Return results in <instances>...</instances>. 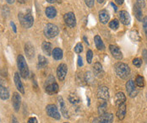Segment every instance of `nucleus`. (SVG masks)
<instances>
[{
  "mask_svg": "<svg viewBox=\"0 0 147 123\" xmlns=\"http://www.w3.org/2000/svg\"><path fill=\"white\" fill-rule=\"evenodd\" d=\"M18 18H19V20H20L21 25L24 28L29 29V28H30L33 25L34 18H33L32 14H31V11L30 9H26L25 11L20 12L19 15H18Z\"/></svg>",
  "mask_w": 147,
  "mask_h": 123,
  "instance_id": "f257e3e1",
  "label": "nucleus"
},
{
  "mask_svg": "<svg viewBox=\"0 0 147 123\" xmlns=\"http://www.w3.org/2000/svg\"><path fill=\"white\" fill-rule=\"evenodd\" d=\"M115 72L118 77L122 79H127L131 74V70L129 65L123 62H118L115 65Z\"/></svg>",
  "mask_w": 147,
  "mask_h": 123,
  "instance_id": "f03ea898",
  "label": "nucleus"
},
{
  "mask_svg": "<svg viewBox=\"0 0 147 123\" xmlns=\"http://www.w3.org/2000/svg\"><path fill=\"white\" fill-rule=\"evenodd\" d=\"M17 66L20 71V74L23 78H27L29 76V68L26 61L23 55H19L17 57Z\"/></svg>",
  "mask_w": 147,
  "mask_h": 123,
  "instance_id": "7ed1b4c3",
  "label": "nucleus"
},
{
  "mask_svg": "<svg viewBox=\"0 0 147 123\" xmlns=\"http://www.w3.org/2000/svg\"><path fill=\"white\" fill-rule=\"evenodd\" d=\"M59 84L55 83V78L52 75H50L46 81V86H45L46 93L48 94L49 95H52L57 94L59 92Z\"/></svg>",
  "mask_w": 147,
  "mask_h": 123,
  "instance_id": "20e7f679",
  "label": "nucleus"
},
{
  "mask_svg": "<svg viewBox=\"0 0 147 123\" xmlns=\"http://www.w3.org/2000/svg\"><path fill=\"white\" fill-rule=\"evenodd\" d=\"M59 27L56 25L53 24H47L44 28V35L48 39H53L59 35Z\"/></svg>",
  "mask_w": 147,
  "mask_h": 123,
  "instance_id": "39448f33",
  "label": "nucleus"
},
{
  "mask_svg": "<svg viewBox=\"0 0 147 123\" xmlns=\"http://www.w3.org/2000/svg\"><path fill=\"white\" fill-rule=\"evenodd\" d=\"M46 112L48 116H50L51 118L56 119V120H60V113L59 111V109L57 108V106L55 105H47L46 107Z\"/></svg>",
  "mask_w": 147,
  "mask_h": 123,
  "instance_id": "423d86ee",
  "label": "nucleus"
},
{
  "mask_svg": "<svg viewBox=\"0 0 147 123\" xmlns=\"http://www.w3.org/2000/svg\"><path fill=\"white\" fill-rule=\"evenodd\" d=\"M113 115L111 113H104L100 115L98 117L95 118L92 123H113Z\"/></svg>",
  "mask_w": 147,
  "mask_h": 123,
  "instance_id": "0eeeda50",
  "label": "nucleus"
},
{
  "mask_svg": "<svg viewBox=\"0 0 147 123\" xmlns=\"http://www.w3.org/2000/svg\"><path fill=\"white\" fill-rule=\"evenodd\" d=\"M125 87H126V91H127L129 97L134 98L138 94V90L136 89L135 84H134V82L133 80H129L126 83Z\"/></svg>",
  "mask_w": 147,
  "mask_h": 123,
  "instance_id": "6e6552de",
  "label": "nucleus"
},
{
  "mask_svg": "<svg viewBox=\"0 0 147 123\" xmlns=\"http://www.w3.org/2000/svg\"><path fill=\"white\" fill-rule=\"evenodd\" d=\"M63 19H64L65 24L69 27H70V28L75 27V25H76V18H75V15H74L73 12L66 13L63 15Z\"/></svg>",
  "mask_w": 147,
  "mask_h": 123,
  "instance_id": "1a4fd4ad",
  "label": "nucleus"
},
{
  "mask_svg": "<svg viewBox=\"0 0 147 123\" xmlns=\"http://www.w3.org/2000/svg\"><path fill=\"white\" fill-rule=\"evenodd\" d=\"M97 98L99 100H102L103 101H107L109 99V90L106 86L99 87L96 92Z\"/></svg>",
  "mask_w": 147,
  "mask_h": 123,
  "instance_id": "9d476101",
  "label": "nucleus"
},
{
  "mask_svg": "<svg viewBox=\"0 0 147 123\" xmlns=\"http://www.w3.org/2000/svg\"><path fill=\"white\" fill-rule=\"evenodd\" d=\"M68 73V67L64 63L59 64L57 68V77L60 81H63L65 79V77Z\"/></svg>",
  "mask_w": 147,
  "mask_h": 123,
  "instance_id": "9b49d317",
  "label": "nucleus"
},
{
  "mask_svg": "<svg viewBox=\"0 0 147 123\" xmlns=\"http://www.w3.org/2000/svg\"><path fill=\"white\" fill-rule=\"evenodd\" d=\"M12 106L15 109L16 112H18L20 109L21 106V96L20 95V94L17 92H15L13 94L12 96Z\"/></svg>",
  "mask_w": 147,
  "mask_h": 123,
  "instance_id": "f8f14e48",
  "label": "nucleus"
},
{
  "mask_svg": "<svg viewBox=\"0 0 147 123\" xmlns=\"http://www.w3.org/2000/svg\"><path fill=\"white\" fill-rule=\"evenodd\" d=\"M109 50H110V52L114 58H116L117 60H122L123 59V53H122V51L118 46H114V45H110Z\"/></svg>",
  "mask_w": 147,
  "mask_h": 123,
  "instance_id": "ddd939ff",
  "label": "nucleus"
},
{
  "mask_svg": "<svg viewBox=\"0 0 147 123\" xmlns=\"http://www.w3.org/2000/svg\"><path fill=\"white\" fill-rule=\"evenodd\" d=\"M25 53L26 55V57L29 60H31V59L34 58V57H35V47L30 42L26 43V45H25Z\"/></svg>",
  "mask_w": 147,
  "mask_h": 123,
  "instance_id": "4468645a",
  "label": "nucleus"
},
{
  "mask_svg": "<svg viewBox=\"0 0 147 123\" xmlns=\"http://www.w3.org/2000/svg\"><path fill=\"white\" fill-rule=\"evenodd\" d=\"M93 73H94V75L98 78H101L104 76V70H103L102 65L99 61L95 62V64L93 66Z\"/></svg>",
  "mask_w": 147,
  "mask_h": 123,
  "instance_id": "2eb2a0df",
  "label": "nucleus"
},
{
  "mask_svg": "<svg viewBox=\"0 0 147 123\" xmlns=\"http://www.w3.org/2000/svg\"><path fill=\"white\" fill-rule=\"evenodd\" d=\"M119 19L121 21V23L124 25H129L130 24V21H131V18L129 14L125 11V10H122L119 12Z\"/></svg>",
  "mask_w": 147,
  "mask_h": 123,
  "instance_id": "dca6fc26",
  "label": "nucleus"
},
{
  "mask_svg": "<svg viewBox=\"0 0 147 123\" xmlns=\"http://www.w3.org/2000/svg\"><path fill=\"white\" fill-rule=\"evenodd\" d=\"M126 101V96L123 92H118L114 96V103L117 106H120L123 104H125Z\"/></svg>",
  "mask_w": 147,
  "mask_h": 123,
  "instance_id": "f3484780",
  "label": "nucleus"
},
{
  "mask_svg": "<svg viewBox=\"0 0 147 123\" xmlns=\"http://www.w3.org/2000/svg\"><path fill=\"white\" fill-rule=\"evenodd\" d=\"M14 81H15V84L17 88V90L20 91V93L21 94H25V89H24V85L21 82V79H20V76L18 73H15V77H14Z\"/></svg>",
  "mask_w": 147,
  "mask_h": 123,
  "instance_id": "a211bd4d",
  "label": "nucleus"
},
{
  "mask_svg": "<svg viewBox=\"0 0 147 123\" xmlns=\"http://www.w3.org/2000/svg\"><path fill=\"white\" fill-rule=\"evenodd\" d=\"M109 19H110V15H109L108 11L106 10V9H102L99 12V20H100V22L103 25H106V24H107Z\"/></svg>",
  "mask_w": 147,
  "mask_h": 123,
  "instance_id": "6ab92c4d",
  "label": "nucleus"
},
{
  "mask_svg": "<svg viewBox=\"0 0 147 123\" xmlns=\"http://www.w3.org/2000/svg\"><path fill=\"white\" fill-rule=\"evenodd\" d=\"M59 106H60V110L62 112V115L65 117V118H69V112H68V110H67V106L65 105V102L63 101V98L60 96L59 97Z\"/></svg>",
  "mask_w": 147,
  "mask_h": 123,
  "instance_id": "aec40b11",
  "label": "nucleus"
},
{
  "mask_svg": "<svg viewBox=\"0 0 147 123\" xmlns=\"http://www.w3.org/2000/svg\"><path fill=\"white\" fill-rule=\"evenodd\" d=\"M45 14H46V16L47 18L53 19L57 15V9L54 7H53V6L47 7L46 9H45Z\"/></svg>",
  "mask_w": 147,
  "mask_h": 123,
  "instance_id": "412c9836",
  "label": "nucleus"
},
{
  "mask_svg": "<svg viewBox=\"0 0 147 123\" xmlns=\"http://www.w3.org/2000/svg\"><path fill=\"white\" fill-rule=\"evenodd\" d=\"M9 98V90L3 84H0V99L3 100H7Z\"/></svg>",
  "mask_w": 147,
  "mask_h": 123,
  "instance_id": "4be33fe9",
  "label": "nucleus"
},
{
  "mask_svg": "<svg viewBox=\"0 0 147 123\" xmlns=\"http://www.w3.org/2000/svg\"><path fill=\"white\" fill-rule=\"evenodd\" d=\"M42 51L47 56H51L52 52H53V46L50 42L47 41H43L42 45Z\"/></svg>",
  "mask_w": 147,
  "mask_h": 123,
  "instance_id": "5701e85b",
  "label": "nucleus"
},
{
  "mask_svg": "<svg viewBox=\"0 0 147 123\" xmlns=\"http://www.w3.org/2000/svg\"><path fill=\"white\" fill-rule=\"evenodd\" d=\"M126 108L127 107H126L125 104H123V105H122V106H120L118 107V111H117V117L118 118V120L122 121V120L124 119V117L126 116V111H127Z\"/></svg>",
  "mask_w": 147,
  "mask_h": 123,
  "instance_id": "b1692460",
  "label": "nucleus"
},
{
  "mask_svg": "<svg viewBox=\"0 0 147 123\" xmlns=\"http://www.w3.org/2000/svg\"><path fill=\"white\" fill-rule=\"evenodd\" d=\"M133 11H134V16L136 17V19L139 21H142V19H143V12H142L141 8L139 7L137 4H134Z\"/></svg>",
  "mask_w": 147,
  "mask_h": 123,
  "instance_id": "393cba45",
  "label": "nucleus"
},
{
  "mask_svg": "<svg viewBox=\"0 0 147 123\" xmlns=\"http://www.w3.org/2000/svg\"><path fill=\"white\" fill-rule=\"evenodd\" d=\"M84 78H85V82L89 85H92L95 84V75L90 71H87L86 73Z\"/></svg>",
  "mask_w": 147,
  "mask_h": 123,
  "instance_id": "a878e982",
  "label": "nucleus"
},
{
  "mask_svg": "<svg viewBox=\"0 0 147 123\" xmlns=\"http://www.w3.org/2000/svg\"><path fill=\"white\" fill-rule=\"evenodd\" d=\"M52 55L53 57V58L55 60H61L63 58V50L59 47H56L53 50V52H52Z\"/></svg>",
  "mask_w": 147,
  "mask_h": 123,
  "instance_id": "bb28decb",
  "label": "nucleus"
},
{
  "mask_svg": "<svg viewBox=\"0 0 147 123\" xmlns=\"http://www.w3.org/2000/svg\"><path fill=\"white\" fill-rule=\"evenodd\" d=\"M94 41H95V44H96V47L97 48V50L99 51H103L105 49V45L103 43L102 40L101 38L100 35H96L94 37Z\"/></svg>",
  "mask_w": 147,
  "mask_h": 123,
  "instance_id": "cd10ccee",
  "label": "nucleus"
},
{
  "mask_svg": "<svg viewBox=\"0 0 147 123\" xmlns=\"http://www.w3.org/2000/svg\"><path fill=\"white\" fill-rule=\"evenodd\" d=\"M47 65V60L42 55H39L38 56V62H37V68L41 69L43 68Z\"/></svg>",
  "mask_w": 147,
  "mask_h": 123,
  "instance_id": "c85d7f7f",
  "label": "nucleus"
},
{
  "mask_svg": "<svg viewBox=\"0 0 147 123\" xmlns=\"http://www.w3.org/2000/svg\"><path fill=\"white\" fill-rule=\"evenodd\" d=\"M69 100L73 105H78L80 102V99L76 94H70L69 96Z\"/></svg>",
  "mask_w": 147,
  "mask_h": 123,
  "instance_id": "c756f323",
  "label": "nucleus"
},
{
  "mask_svg": "<svg viewBox=\"0 0 147 123\" xmlns=\"http://www.w3.org/2000/svg\"><path fill=\"white\" fill-rule=\"evenodd\" d=\"M135 84L140 87V88H143L145 86V79L141 75H138L135 78Z\"/></svg>",
  "mask_w": 147,
  "mask_h": 123,
  "instance_id": "7c9ffc66",
  "label": "nucleus"
},
{
  "mask_svg": "<svg viewBox=\"0 0 147 123\" xmlns=\"http://www.w3.org/2000/svg\"><path fill=\"white\" fill-rule=\"evenodd\" d=\"M107 103L106 101H102L101 105L98 106V114L102 115L107 112Z\"/></svg>",
  "mask_w": 147,
  "mask_h": 123,
  "instance_id": "2f4dec72",
  "label": "nucleus"
},
{
  "mask_svg": "<svg viewBox=\"0 0 147 123\" xmlns=\"http://www.w3.org/2000/svg\"><path fill=\"white\" fill-rule=\"evenodd\" d=\"M109 27L112 29V30H117L118 27H119V21H118L117 19H113L112 21L109 22Z\"/></svg>",
  "mask_w": 147,
  "mask_h": 123,
  "instance_id": "473e14b6",
  "label": "nucleus"
},
{
  "mask_svg": "<svg viewBox=\"0 0 147 123\" xmlns=\"http://www.w3.org/2000/svg\"><path fill=\"white\" fill-rule=\"evenodd\" d=\"M74 51H75L76 53H81V52L83 51V45H82L80 42L77 43L76 46H74Z\"/></svg>",
  "mask_w": 147,
  "mask_h": 123,
  "instance_id": "72a5a7b5",
  "label": "nucleus"
},
{
  "mask_svg": "<svg viewBox=\"0 0 147 123\" xmlns=\"http://www.w3.org/2000/svg\"><path fill=\"white\" fill-rule=\"evenodd\" d=\"M92 58H93V52H92L91 50H88L87 52H86V60H87V62L89 64L91 63Z\"/></svg>",
  "mask_w": 147,
  "mask_h": 123,
  "instance_id": "f704fd0d",
  "label": "nucleus"
},
{
  "mask_svg": "<svg viewBox=\"0 0 147 123\" xmlns=\"http://www.w3.org/2000/svg\"><path fill=\"white\" fill-rule=\"evenodd\" d=\"M133 64L136 67V68H140L142 65V60L140 58H134L133 60Z\"/></svg>",
  "mask_w": 147,
  "mask_h": 123,
  "instance_id": "c9c22d12",
  "label": "nucleus"
},
{
  "mask_svg": "<svg viewBox=\"0 0 147 123\" xmlns=\"http://www.w3.org/2000/svg\"><path fill=\"white\" fill-rule=\"evenodd\" d=\"M86 4L87 5L88 8H92L95 3V0H85Z\"/></svg>",
  "mask_w": 147,
  "mask_h": 123,
  "instance_id": "e433bc0d",
  "label": "nucleus"
},
{
  "mask_svg": "<svg viewBox=\"0 0 147 123\" xmlns=\"http://www.w3.org/2000/svg\"><path fill=\"white\" fill-rule=\"evenodd\" d=\"M136 4H137L139 7H140V8L142 9V8H145V6H146V2H145V0H137Z\"/></svg>",
  "mask_w": 147,
  "mask_h": 123,
  "instance_id": "4c0bfd02",
  "label": "nucleus"
},
{
  "mask_svg": "<svg viewBox=\"0 0 147 123\" xmlns=\"http://www.w3.org/2000/svg\"><path fill=\"white\" fill-rule=\"evenodd\" d=\"M142 24H143V28L146 31H147V16L144 17L142 19Z\"/></svg>",
  "mask_w": 147,
  "mask_h": 123,
  "instance_id": "58836bf2",
  "label": "nucleus"
},
{
  "mask_svg": "<svg viewBox=\"0 0 147 123\" xmlns=\"http://www.w3.org/2000/svg\"><path fill=\"white\" fill-rule=\"evenodd\" d=\"M77 63H78V66H79L80 68L83 66V60H82L81 56H79V57H78V61H77Z\"/></svg>",
  "mask_w": 147,
  "mask_h": 123,
  "instance_id": "ea45409f",
  "label": "nucleus"
},
{
  "mask_svg": "<svg viewBox=\"0 0 147 123\" xmlns=\"http://www.w3.org/2000/svg\"><path fill=\"white\" fill-rule=\"evenodd\" d=\"M37 119L36 117H30L28 119V122L27 123H37Z\"/></svg>",
  "mask_w": 147,
  "mask_h": 123,
  "instance_id": "a19ab883",
  "label": "nucleus"
},
{
  "mask_svg": "<svg viewBox=\"0 0 147 123\" xmlns=\"http://www.w3.org/2000/svg\"><path fill=\"white\" fill-rule=\"evenodd\" d=\"M143 58H144L145 61L147 63V50L146 49L143 50Z\"/></svg>",
  "mask_w": 147,
  "mask_h": 123,
  "instance_id": "79ce46f5",
  "label": "nucleus"
},
{
  "mask_svg": "<svg viewBox=\"0 0 147 123\" xmlns=\"http://www.w3.org/2000/svg\"><path fill=\"white\" fill-rule=\"evenodd\" d=\"M10 25H11V27H12V29H13V31L16 33L17 32V30H16V26H15V24L13 22V21H11L10 22Z\"/></svg>",
  "mask_w": 147,
  "mask_h": 123,
  "instance_id": "37998d69",
  "label": "nucleus"
},
{
  "mask_svg": "<svg viewBox=\"0 0 147 123\" xmlns=\"http://www.w3.org/2000/svg\"><path fill=\"white\" fill-rule=\"evenodd\" d=\"M115 2H116V3L118 4V5H122L123 3L124 0H115Z\"/></svg>",
  "mask_w": 147,
  "mask_h": 123,
  "instance_id": "c03bdc74",
  "label": "nucleus"
},
{
  "mask_svg": "<svg viewBox=\"0 0 147 123\" xmlns=\"http://www.w3.org/2000/svg\"><path fill=\"white\" fill-rule=\"evenodd\" d=\"M12 123H19L18 120H17V118L15 117V116H12Z\"/></svg>",
  "mask_w": 147,
  "mask_h": 123,
  "instance_id": "a18cd8bd",
  "label": "nucleus"
},
{
  "mask_svg": "<svg viewBox=\"0 0 147 123\" xmlns=\"http://www.w3.org/2000/svg\"><path fill=\"white\" fill-rule=\"evenodd\" d=\"M111 5H112V6L113 7V9H114V10H115V11H117V9H118V8H117V6H116V5H115V4L113 3H111Z\"/></svg>",
  "mask_w": 147,
  "mask_h": 123,
  "instance_id": "49530a36",
  "label": "nucleus"
},
{
  "mask_svg": "<svg viewBox=\"0 0 147 123\" xmlns=\"http://www.w3.org/2000/svg\"><path fill=\"white\" fill-rule=\"evenodd\" d=\"M83 40H84V41L87 44V45H89V42H88V39L86 38V36H84L83 37Z\"/></svg>",
  "mask_w": 147,
  "mask_h": 123,
  "instance_id": "de8ad7c7",
  "label": "nucleus"
},
{
  "mask_svg": "<svg viewBox=\"0 0 147 123\" xmlns=\"http://www.w3.org/2000/svg\"><path fill=\"white\" fill-rule=\"evenodd\" d=\"M19 3H26L27 2V0H17Z\"/></svg>",
  "mask_w": 147,
  "mask_h": 123,
  "instance_id": "09e8293b",
  "label": "nucleus"
},
{
  "mask_svg": "<svg viewBox=\"0 0 147 123\" xmlns=\"http://www.w3.org/2000/svg\"><path fill=\"white\" fill-rule=\"evenodd\" d=\"M6 1H7V3H9V4H12V3H14V2H15V0H6Z\"/></svg>",
  "mask_w": 147,
  "mask_h": 123,
  "instance_id": "8fccbe9b",
  "label": "nucleus"
},
{
  "mask_svg": "<svg viewBox=\"0 0 147 123\" xmlns=\"http://www.w3.org/2000/svg\"><path fill=\"white\" fill-rule=\"evenodd\" d=\"M47 3H55L57 0H46Z\"/></svg>",
  "mask_w": 147,
  "mask_h": 123,
  "instance_id": "3c124183",
  "label": "nucleus"
},
{
  "mask_svg": "<svg viewBox=\"0 0 147 123\" xmlns=\"http://www.w3.org/2000/svg\"><path fill=\"white\" fill-rule=\"evenodd\" d=\"M97 2H98V3H102L104 0H97Z\"/></svg>",
  "mask_w": 147,
  "mask_h": 123,
  "instance_id": "603ef678",
  "label": "nucleus"
},
{
  "mask_svg": "<svg viewBox=\"0 0 147 123\" xmlns=\"http://www.w3.org/2000/svg\"><path fill=\"white\" fill-rule=\"evenodd\" d=\"M146 99H147V93H146Z\"/></svg>",
  "mask_w": 147,
  "mask_h": 123,
  "instance_id": "864d4df0",
  "label": "nucleus"
},
{
  "mask_svg": "<svg viewBox=\"0 0 147 123\" xmlns=\"http://www.w3.org/2000/svg\"><path fill=\"white\" fill-rule=\"evenodd\" d=\"M64 123H68V122H64Z\"/></svg>",
  "mask_w": 147,
  "mask_h": 123,
  "instance_id": "5fc2aeb1",
  "label": "nucleus"
}]
</instances>
